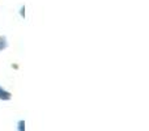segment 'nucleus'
I'll list each match as a JSON object with an SVG mask.
<instances>
[{
  "instance_id": "obj_1",
  "label": "nucleus",
  "mask_w": 149,
  "mask_h": 131,
  "mask_svg": "<svg viewBox=\"0 0 149 131\" xmlns=\"http://www.w3.org/2000/svg\"><path fill=\"white\" fill-rule=\"evenodd\" d=\"M0 100L1 101H9L12 100V93L9 90L4 89L3 87H0Z\"/></svg>"
},
{
  "instance_id": "obj_4",
  "label": "nucleus",
  "mask_w": 149,
  "mask_h": 131,
  "mask_svg": "<svg viewBox=\"0 0 149 131\" xmlns=\"http://www.w3.org/2000/svg\"><path fill=\"white\" fill-rule=\"evenodd\" d=\"M20 11H21V12H20V15L24 17V16H25V7H21V9H20Z\"/></svg>"
},
{
  "instance_id": "obj_2",
  "label": "nucleus",
  "mask_w": 149,
  "mask_h": 131,
  "mask_svg": "<svg viewBox=\"0 0 149 131\" xmlns=\"http://www.w3.org/2000/svg\"><path fill=\"white\" fill-rule=\"evenodd\" d=\"M8 47V41L5 37H0V51L5 50Z\"/></svg>"
},
{
  "instance_id": "obj_3",
  "label": "nucleus",
  "mask_w": 149,
  "mask_h": 131,
  "mask_svg": "<svg viewBox=\"0 0 149 131\" xmlns=\"http://www.w3.org/2000/svg\"><path fill=\"white\" fill-rule=\"evenodd\" d=\"M25 121L24 119H20V121L17 122V126H16V129H17V131H25Z\"/></svg>"
}]
</instances>
